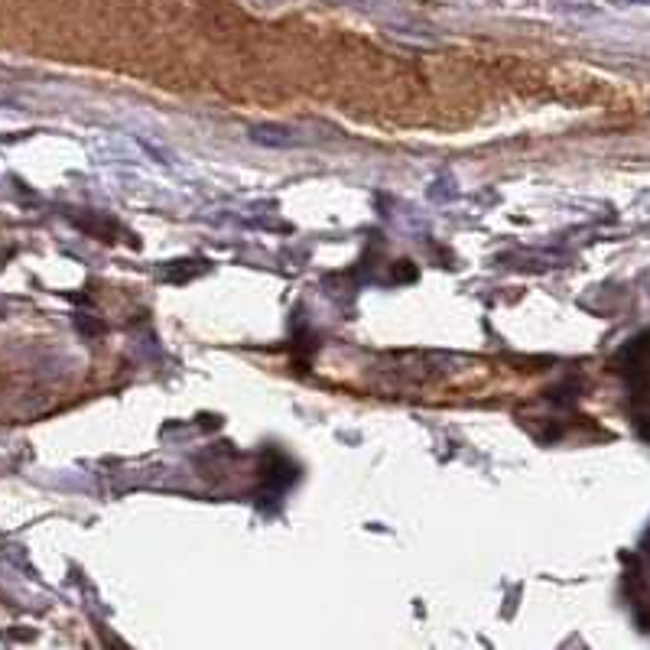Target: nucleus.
<instances>
[{"label":"nucleus","mask_w":650,"mask_h":650,"mask_svg":"<svg viewBox=\"0 0 650 650\" xmlns=\"http://www.w3.org/2000/svg\"><path fill=\"white\" fill-rule=\"evenodd\" d=\"M254 143H264V147H303L306 137L293 127H280V124H260L251 130Z\"/></svg>","instance_id":"obj_1"}]
</instances>
